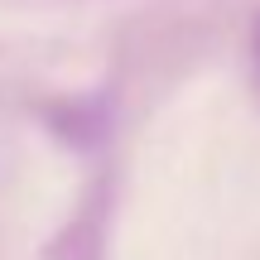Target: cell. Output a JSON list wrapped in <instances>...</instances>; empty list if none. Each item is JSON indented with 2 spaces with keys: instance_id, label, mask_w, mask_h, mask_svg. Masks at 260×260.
<instances>
[{
  "instance_id": "cell-1",
  "label": "cell",
  "mask_w": 260,
  "mask_h": 260,
  "mask_svg": "<svg viewBox=\"0 0 260 260\" xmlns=\"http://www.w3.org/2000/svg\"><path fill=\"white\" fill-rule=\"evenodd\" d=\"M255 68H260V29H255Z\"/></svg>"
}]
</instances>
